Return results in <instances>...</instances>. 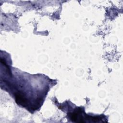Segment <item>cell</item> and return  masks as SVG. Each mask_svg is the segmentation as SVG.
Instances as JSON below:
<instances>
[{
    "mask_svg": "<svg viewBox=\"0 0 123 123\" xmlns=\"http://www.w3.org/2000/svg\"><path fill=\"white\" fill-rule=\"evenodd\" d=\"M16 102L23 106H25L27 104L26 99L21 94H17L15 96Z\"/></svg>",
    "mask_w": 123,
    "mask_h": 123,
    "instance_id": "obj_1",
    "label": "cell"
}]
</instances>
